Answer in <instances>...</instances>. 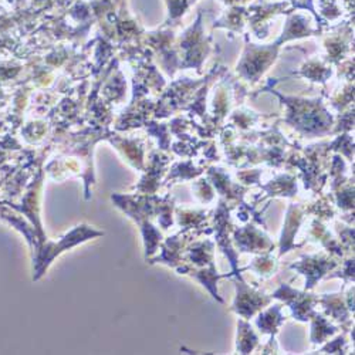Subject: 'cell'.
Returning <instances> with one entry per match:
<instances>
[{
	"label": "cell",
	"mask_w": 355,
	"mask_h": 355,
	"mask_svg": "<svg viewBox=\"0 0 355 355\" xmlns=\"http://www.w3.org/2000/svg\"><path fill=\"white\" fill-rule=\"evenodd\" d=\"M100 234H103V233L83 225V226H77L70 233H67L64 238H62V241H58V243H47L37 253L36 266H35V270H36L35 279L37 280L44 273V270L47 269V266L54 260L55 256H58L66 249H70V248H73V246H76V245H78L84 241H88V239L94 238V236H100Z\"/></svg>",
	"instance_id": "cell-1"
}]
</instances>
